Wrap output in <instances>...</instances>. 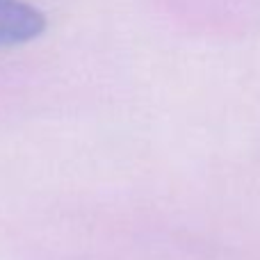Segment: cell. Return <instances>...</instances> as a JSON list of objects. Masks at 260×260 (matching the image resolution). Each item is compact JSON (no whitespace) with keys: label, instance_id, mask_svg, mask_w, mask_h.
I'll return each instance as SVG.
<instances>
[{"label":"cell","instance_id":"1","mask_svg":"<svg viewBox=\"0 0 260 260\" xmlns=\"http://www.w3.org/2000/svg\"><path fill=\"white\" fill-rule=\"evenodd\" d=\"M46 14L25 0H0V48L35 41L46 30Z\"/></svg>","mask_w":260,"mask_h":260}]
</instances>
